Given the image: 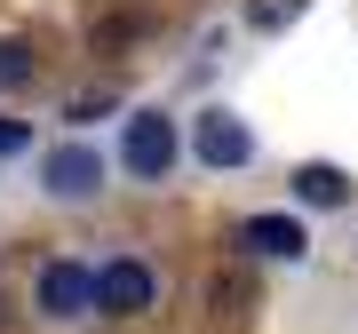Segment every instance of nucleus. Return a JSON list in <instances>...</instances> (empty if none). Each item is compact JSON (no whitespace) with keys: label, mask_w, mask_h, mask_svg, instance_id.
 Returning <instances> with one entry per match:
<instances>
[{"label":"nucleus","mask_w":358,"mask_h":334,"mask_svg":"<svg viewBox=\"0 0 358 334\" xmlns=\"http://www.w3.org/2000/svg\"><path fill=\"white\" fill-rule=\"evenodd\" d=\"M24 143H32V128H24V119H0V159H16Z\"/></svg>","instance_id":"1a4fd4ad"},{"label":"nucleus","mask_w":358,"mask_h":334,"mask_svg":"<svg viewBox=\"0 0 358 334\" xmlns=\"http://www.w3.org/2000/svg\"><path fill=\"white\" fill-rule=\"evenodd\" d=\"M152 303H159V279H152L136 255L96 263V310H103V319H143Z\"/></svg>","instance_id":"f03ea898"},{"label":"nucleus","mask_w":358,"mask_h":334,"mask_svg":"<svg viewBox=\"0 0 358 334\" xmlns=\"http://www.w3.org/2000/svg\"><path fill=\"white\" fill-rule=\"evenodd\" d=\"M192 152H199V167H247L255 159V136H247V119L239 112H223V103H207V112L192 119Z\"/></svg>","instance_id":"20e7f679"},{"label":"nucleus","mask_w":358,"mask_h":334,"mask_svg":"<svg viewBox=\"0 0 358 334\" xmlns=\"http://www.w3.org/2000/svg\"><path fill=\"white\" fill-rule=\"evenodd\" d=\"M294 207H343L350 199V175H343V167H327V159H310V167H294Z\"/></svg>","instance_id":"0eeeda50"},{"label":"nucleus","mask_w":358,"mask_h":334,"mask_svg":"<svg viewBox=\"0 0 358 334\" xmlns=\"http://www.w3.org/2000/svg\"><path fill=\"white\" fill-rule=\"evenodd\" d=\"M32 72H40V48H32V40H0V88H24Z\"/></svg>","instance_id":"6e6552de"},{"label":"nucleus","mask_w":358,"mask_h":334,"mask_svg":"<svg viewBox=\"0 0 358 334\" xmlns=\"http://www.w3.org/2000/svg\"><path fill=\"white\" fill-rule=\"evenodd\" d=\"M120 159H128V175H136V183H167V175H176V159H183V136H176V119H167L159 103H143V112H128V136H120Z\"/></svg>","instance_id":"f257e3e1"},{"label":"nucleus","mask_w":358,"mask_h":334,"mask_svg":"<svg viewBox=\"0 0 358 334\" xmlns=\"http://www.w3.org/2000/svg\"><path fill=\"white\" fill-rule=\"evenodd\" d=\"M40 310L48 319H88L96 310V270L88 263H48L40 270Z\"/></svg>","instance_id":"423d86ee"},{"label":"nucleus","mask_w":358,"mask_h":334,"mask_svg":"<svg viewBox=\"0 0 358 334\" xmlns=\"http://www.w3.org/2000/svg\"><path fill=\"white\" fill-rule=\"evenodd\" d=\"M231 247L255 255V263H303V255H310V231H303V215L271 207V215H247L239 231H231Z\"/></svg>","instance_id":"7ed1b4c3"},{"label":"nucleus","mask_w":358,"mask_h":334,"mask_svg":"<svg viewBox=\"0 0 358 334\" xmlns=\"http://www.w3.org/2000/svg\"><path fill=\"white\" fill-rule=\"evenodd\" d=\"M40 191L48 199H96L103 191V152L96 143H56V152L40 159Z\"/></svg>","instance_id":"39448f33"}]
</instances>
